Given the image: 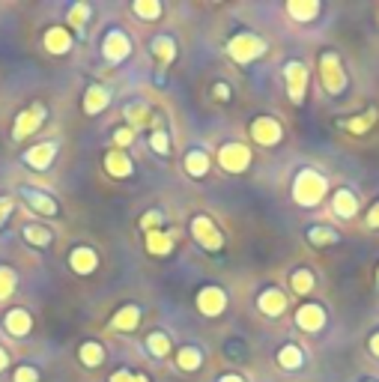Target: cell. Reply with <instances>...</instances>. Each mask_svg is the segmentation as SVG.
I'll list each match as a JSON object with an SVG mask.
<instances>
[{"label":"cell","instance_id":"7c38bea8","mask_svg":"<svg viewBox=\"0 0 379 382\" xmlns=\"http://www.w3.org/2000/svg\"><path fill=\"white\" fill-rule=\"evenodd\" d=\"M57 156V144L54 141H45V144H33L30 149H24V164L30 171H48L51 161Z\"/></svg>","mask_w":379,"mask_h":382},{"label":"cell","instance_id":"8992f818","mask_svg":"<svg viewBox=\"0 0 379 382\" xmlns=\"http://www.w3.org/2000/svg\"><path fill=\"white\" fill-rule=\"evenodd\" d=\"M218 164L227 171V174H242V171H248V164H251V146L248 144H236V141H230L218 149Z\"/></svg>","mask_w":379,"mask_h":382},{"label":"cell","instance_id":"f6af8a7d","mask_svg":"<svg viewBox=\"0 0 379 382\" xmlns=\"http://www.w3.org/2000/svg\"><path fill=\"white\" fill-rule=\"evenodd\" d=\"M108 382H135V373H131V371H126V368H123V371H117V373H113V376H111Z\"/></svg>","mask_w":379,"mask_h":382},{"label":"cell","instance_id":"3957f363","mask_svg":"<svg viewBox=\"0 0 379 382\" xmlns=\"http://www.w3.org/2000/svg\"><path fill=\"white\" fill-rule=\"evenodd\" d=\"M263 54H266V42H263L257 33H236V36L227 42V57L239 66H248V63L260 60Z\"/></svg>","mask_w":379,"mask_h":382},{"label":"cell","instance_id":"d6986e66","mask_svg":"<svg viewBox=\"0 0 379 382\" xmlns=\"http://www.w3.org/2000/svg\"><path fill=\"white\" fill-rule=\"evenodd\" d=\"M257 308L266 313V317H281V313L287 311V296L278 287H269V290H263L257 296Z\"/></svg>","mask_w":379,"mask_h":382},{"label":"cell","instance_id":"1f68e13d","mask_svg":"<svg viewBox=\"0 0 379 382\" xmlns=\"http://www.w3.org/2000/svg\"><path fill=\"white\" fill-rule=\"evenodd\" d=\"M90 15H93V6L81 0V4H72L69 12H66V24H72L78 33H84V27H87V21H90Z\"/></svg>","mask_w":379,"mask_h":382},{"label":"cell","instance_id":"4fadbf2b","mask_svg":"<svg viewBox=\"0 0 379 382\" xmlns=\"http://www.w3.org/2000/svg\"><path fill=\"white\" fill-rule=\"evenodd\" d=\"M176 230H150L143 239L146 245V251H150L153 257H168L173 251V245H176Z\"/></svg>","mask_w":379,"mask_h":382},{"label":"cell","instance_id":"ac0fdd59","mask_svg":"<svg viewBox=\"0 0 379 382\" xmlns=\"http://www.w3.org/2000/svg\"><path fill=\"white\" fill-rule=\"evenodd\" d=\"M4 328L9 331V338H27L30 328H33V317L24 308H12L4 317Z\"/></svg>","mask_w":379,"mask_h":382},{"label":"cell","instance_id":"603a6c76","mask_svg":"<svg viewBox=\"0 0 379 382\" xmlns=\"http://www.w3.org/2000/svg\"><path fill=\"white\" fill-rule=\"evenodd\" d=\"M287 15H290L293 21L308 24V21H314L317 15H320V4H317V0H290V4H287Z\"/></svg>","mask_w":379,"mask_h":382},{"label":"cell","instance_id":"44dd1931","mask_svg":"<svg viewBox=\"0 0 379 382\" xmlns=\"http://www.w3.org/2000/svg\"><path fill=\"white\" fill-rule=\"evenodd\" d=\"M24 201H27V206L36 212V215H45V218H54L57 215V201L51 194H45V191H33V189H27L24 191Z\"/></svg>","mask_w":379,"mask_h":382},{"label":"cell","instance_id":"484cf974","mask_svg":"<svg viewBox=\"0 0 379 382\" xmlns=\"http://www.w3.org/2000/svg\"><path fill=\"white\" fill-rule=\"evenodd\" d=\"M150 51H153V57L158 60L161 69H168V66L176 60V42H173L171 36H156L153 45H150Z\"/></svg>","mask_w":379,"mask_h":382},{"label":"cell","instance_id":"6da1fadb","mask_svg":"<svg viewBox=\"0 0 379 382\" xmlns=\"http://www.w3.org/2000/svg\"><path fill=\"white\" fill-rule=\"evenodd\" d=\"M325 191H328V179L314 168H302L293 176V201L299 206H305V209L320 206Z\"/></svg>","mask_w":379,"mask_h":382},{"label":"cell","instance_id":"5b68a950","mask_svg":"<svg viewBox=\"0 0 379 382\" xmlns=\"http://www.w3.org/2000/svg\"><path fill=\"white\" fill-rule=\"evenodd\" d=\"M191 236H194L197 245L203 248V251H221L224 248L221 230L216 227V221H212L209 215H194L191 218Z\"/></svg>","mask_w":379,"mask_h":382},{"label":"cell","instance_id":"52a82bcc","mask_svg":"<svg viewBox=\"0 0 379 382\" xmlns=\"http://www.w3.org/2000/svg\"><path fill=\"white\" fill-rule=\"evenodd\" d=\"M45 123V105L36 102V105H30L27 111H21L19 117L12 120V138L15 141H27L30 135H36V131L42 129Z\"/></svg>","mask_w":379,"mask_h":382},{"label":"cell","instance_id":"60d3db41","mask_svg":"<svg viewBox=\"0 0 379 382\" xmlns=\"http://www.w3.org/2000/svg\"><path fill=\"white\" fill-rule=\"evenodd\" d=\"M12 382H39V371L30 368V364H21V368H15Z\"/></svg>","mask_w":379,"mask_h":382},{"label":"cell","instance_id":"7402d4cb","mask_svg":"<svg viewBox=\"0 0 379 382\" xmlns=\"http://www.w3.org/2000/svg\"><path fill=\"white\" fill-rule=\"evenodd\" d=\"M150 129H153V135H150V149L156 156H171V135H168V129H164L161 117L156 114V117H150Z\"/></svg>","mask_w":379,"mask_h":382},{"label":"cell","instance_id":"836d02e7","mask_svg":"<svg viewBox=\"0 0 379 382\" xmlns=\"http://www.w3.org/2000/svg\"><path fill=\"white\" fill-rule=\"evenodd\" d=\"M314 284H317V278H314L310 269H295L290 275V287H293L295 296H308L310 290H314Z\"/></svg>","mask_w":379,"mask_h":382},{"label":"cell","instance_id":"f1b7e54d","mask_svg":"<svg viewBox=\"0 0 379 382\" xmlns=\"http://www.w3.org/2000/svg\"><path fill=\"white\" fill-rule=\"evenodd\" d=\"M278 364H281L284 371H299L302 364H305V353H302V346L299 343H284L281 350H278Z\"/></svg>","mask_w":379,"mask_h":382},{"label":"cell","instance_id":"9c48e42d","mask_svg":"<svg viewBox=\"0 0 379 382\" xmlns=\"http://www.w3.org/2000/svg\"><path fill=\"white\" fill-rule=\"evenodd\" d=\"M102 54L108 63H123L131 54V42L123 30H108L102 39Z\"/></svg>","mask_w":379,"mask_h":382},{"label":"cell","instance_id":"5bb4252c","mask_svg":"<svg viewBox=\"0 0 379 382\" xmlns=\"http://www.w3.org/2000/svg\"><path fill=\"white\" fill-rule=\"evenodd\" d=\"M42 45L48 48V54H69L72 51V33L66 30L63 24H54V27H48L45 30V36H42Z\"/></svg>","mask_w":379,"mask_h":382},{"label":"cell","instance_id":"8fae6325","mask_svg":"<svg viewBox=\"0 0 379 382\" xmlns=\"http://www.w3.org/2000/svg\"><path fill=\"white\" fill-rule=\"evenodd\" d=\"M197 311L203 313V317H218V313H224L227 308V293L221 287H203L201 293H197Z\"/></svg>","mask_w":379,"mask_h":382},{"label":"cell","instance_id":"ba28073f","mask_svg":"<svg viewBox=\"0 0 379 382\" xmlns=\"http://www.w3.org/2000/svg\"><path fill=\"white\" fill-rule=\"evenodd\" d=\"M284 138V129L275 117H257L251 123V141L260 146H278Z\"/></svg>","mask_w":379,"mask_h":382},{"label":"cell","instance_id":"ee69618b","mask_svg":"<svg viewBox=\"0 0 379 382\" xmlns=\"http://www.w3.org/2000/svg\"><path fill=\"white\" fill-rule=\"evenodd\" d=\"M212 93H216V99H218V102H230V87L224 84V81H218V84L212 87Z\"/></svg>","mask_w":379,"mask_h":382},{"label":"cell","instance_id":"cb8c5ba5","mask_svg":"<svg viewBox=\"0 0 379 382\" xmlns=\"http://www.w3.org/2000/svg\"><path fill=\"white\" fill-rule=\"evenodd\" d=\"M141 326V308L138 305H123L111 320V328L117 331H135Z\"/></svg>","mask_w":379,"mask_h":382},{"label":"cell","instance_id":"d6a6232c","mask_svg":"<svg viewBox=\"0 0 379 382\" xmlns=\"http://www.w3.org/2000/svg\"><path fill=\"white\" fill-rule=\"evenodd\" d=\"M123 117L128 120L131 129H138V126H143V123H150L153 111H150V105H143V102H131V105L123 108Z\"/></svg>","mask_w":379,"mask_h":382},{"label":"cell","instance_id":"8d00e7d4","mask_svg":"<svg viewBox=\"0 0 379 382\" xmlns=\"http://www.w3.org/2000/svg\"><path fill=\"white\" fill-rule=\"evenodd\" d=\"M131 12H135L138 19H143V21H158L164 9H161L158 0H135V6H131Z\"/></svg>","mask_w":379,"mask_h":382},{"label":"cell","instance_id":"bcb514c9","mask_svg":"<svg viewBox=\"0 0 379 382\" xmlns=\"http://www.w3.org/2000/svg\"><path fill=\"white\" fill-rule=\"evenodd\" d=\"M9 368V353L4 350V346H0V373H4Z\"/></svg>","mask_w":379,"mask_h":382},{"label":"cell","instance_id":"83f0119b","mask_svg":"<svg viewBox=\"0 0 379 382\" xmlns=\"http://www.w3.org/2000/svg\"><path fill=\"white\" fill-rule=\"evenodd\" d=\"M78 361L84 364V368H98V364L105 361V346L98 341H84L78 346Z\"/></svg>","mask_w":379,"mask_h":382},{"label":"cell","instance_id":"74e56055","mask_svg":"<svg viewBox=\"0 0 379 382\" xmlns=\"http://www.w3.org/2000/svg\"><path fill=\"white\" fill-rule=\"evenodd\" d=\"M15 287H19V275H15L9 266H0V302H6L15 293Z\"/></svg>","mask_w":379,"mask_h":382},{"label":"cell","instance_id":"681fc988","mask_svg":"<svg viewBox=\"0 0 379 382\" xmlns=\"http://www.w3.org/2000/svg\"><path fill=\"white\" fill-rule=\"evenodd\" d=\"M135 382H150V379H146V373H135Z\"/></svg>","mask_w":379,"mask_h":382},{"label":"cell","instance_id":"7bdbcfd3","mask_svg":"<svg viewBox=\"0 0 379 382\" xmlns=\"http://www.w3.org/2000/svg\"><path fill=\"white\" fill-rule=\"evenodd\" d=\"M365 221H368V227H373V230H379V201L368 209V215H365Z\"/></svg>","mask_w":379,"mask_h":382},{"label":"cell","instance_id":"e0dca14e","mask_svg":"<svg viewBox=\"0 0 379 382\" xmlns=\"http://www.w3.org/2000/svg\"><path fill=\"white\" fill-rule=\"evenodd\" d=\"M108 105H111V90L102 87V84H90L87 93H84V105H81L87 117H98Z\"/></svg>","mask_w":379,"mask_h":382},{"label":"cell","instance_id":"277c9868","mask_svg":"<svg viewBox=\"0 0 379 382\" xmlns=\"http://www.w3.org/2000/svg\"><path fill=\"white\" fill-rule=\"evenodd\" d=\"M308 66L302 60H287L284 63V84H287V96L293 105H302L305 96H308Z\"/></svg>","mask_w":379,"mask_h":382},{"label":"cell","instance_id":"2e32d148","mask_svg":"<svg viewBox=\"0 0 379 382\" xmlns=\"http://www.w3.org/2000/svg\"><path fill=\"white\" fill-rule=\"evenodd\" d=\"M69 266H72V272L75 275H93L98 269V254L93 251L90 245H78L72 248V254H69Z\"/></svg>","mask_w":379,"mask_h":382},{"label":"cell","instance_id":"b9f144b4","mask_svg":"<svg viewBox=\"0 0 379 382\" xmlns=\"http://www.w3.org/2000/svg\"><path fill=\"white\" fill-rule=\"evenodd\" d=\"M12 209H15V201H12V197H0V224H6V218L12 215Z\"/></svg>","mask_w":379,"mask_h":382},{"label":"cell","instance_id":"ffe728a7","mask_svg":"<svg viewBox=\"0 0 379 382\" xmlns=\"http://www.w3.org/2000/svg\"><path fill=\"white\" fill-rule=\"evenodd\" d=\"M332 212L338 215V218L350 221L353 215L358 212V197H355L350 189H338V191L332 194Z\"/></svg>","mask_w":379,"mask_h":382},{"label":"cell","instance_id":"ab89813d","mask_svg":"<svg viewBox=\"0 0 379 382\" xmlns=\"http://www.w3.org/2000/svg\"><path fill=\"white\" fill-rule=\"evenodd\" d=\"M131 141H135V129L131 126H123V129L113 131V149H126Z\"/></svg>","mask_w":379,"mask_h":382},{"label":"cell","instance_id":"f907efd6","mask_svg":"<svg viewBox=\"0 0 379 382\" xmlns=\"http://www.w3.org/2000/svg\"><path fill=\"white\" fill-rule=\"evenodd\" d=\"M376 284H379V269H376Z\"/></svg>","mask_w":379,"mask_h":382},{"label":"cell","instance_id":"816d5d0a","mask_svg":"<svg viewBox=\"0 0 379 382\" xmlns=\"http://www.w3.org/2000/svg\"><path fill=\"white\" fill-rule=\"evenodd\" d=\"M368 382H376V379H368Z\"/></svg>","mask_w":379,"mask_h":382},{"label":"cell","instance_id":"e575fe53","mask_svg":"<svg viewBox=\"0 0 379 382\" xmlns=\"http://www.w3.org/2000/svg\"><path fill=\"white\" fill-rule=\"evenodd\" d=\"M146 350L156 358H168L171 356V338L164 335V331H150V335H146Z\"/></svg>","mask_w":379,"mask_h":382},{"label":"cell","instance_id":"c3c4849f","mask_svg":"<svg viewBox=\"0 0 379 382\" xmlns=\"http://www.w3.org/2000/svg\"><path fill=\"white\" fill-rule=\"evenodd\" d=\"M218 382H245V379H242L239 373H224V376H221Z\"/></svg>","mask_w":379,"mask_h":382},{"label":"cell","instance_id":"f35d334b","mask_svg":"<svg viewBox=\"0 0 379 382\" xmlns=\"http://www.w3.org/2000/svg\"><path fill=\"white\" fill-rule=\"evenodd\" d=\"M161 224H164V212H161V209H150V212H143V218H141L143 233H150V230H161Z\"/></svg>","mask_w":379,"mask_h":382},{"label":"cell","instance_id":"f546056e","mask_svg":"<svg viewBox=\"0 0 379 382\" xmlns=\"http://www.w3.org/2000/svg\"><path fill=\"white\" fill-rule=\"evenodd\" d=\"M376 108L365 111V114H358V117H350V120H340V129H347L350 135H365V131H370L376 126Z\"/></svg>","mask_w":379,"mask_h":382},{"label":"cell","instance_id":"9a60e30c","mask_svg":"<svg viewBox=\"0 0 379 382\" xmlns=\"http://www.w3.org/2000/svg\"><path fill=\"white\" fill-rule=\"evenodd\" d=\"M105 171L113 179H126V176L135 174V161L128 159L126 149H108L105 153Z\"/></svg>","mask_w":379,"mask_h":382},{"label":"cell","instance_id":"7dc6e473","mask_svg":"<svg viewBox=\"0 0 379 382\" xmlns=\"http://www.w3.org/2000/svg\"><path fill=\"white\" fill-rule=\"evenodd\" d=\"M368 346H370V353H373V356L379 358V331H376V335L370 338V343H368Z\"/></svg>","mask_w":379,"mask_h":382},{"label":"cell","instance_id":"30bf717a","mask_svg":"<svg viewBox=\"0 0 379 382\" xmlns=\"http://www.w3.org/2000/svg\"><path fill=\"white\" fill-rule=\"evenodd\" d=\"M295 326H299L302 331H308V335H317V331H323V326H325V308L317 305V302L299 305V311H295Z\"/></svg>","mask_w":379,"mask_h":382},{"label":"cell","instance_id":"7a4b0ae2","mask_svg":"<svg viewBox=\"0 0 379 382\" xmlns=\"http://www.w3.org/2000/svg\"><path fill=\"white\" fill-rule=\"evenodd\" d=\"M317 75H320V87H323L325 96H340L350 87V75H347V69H343L338 51H323L320 54Z\"/></svg>","mask_w":379,"mask_h":382},{"label":"cell","instance_id":"d4e9b609","mask_svg":"<svg viewBox=\"0 0 379 382\" xmlns=\"http://www.w3.org/2000/svg\"><path fill=\"white\" fill-rule=\"evenodd\" d=\"M183 168H186L188 176L203 179V176L209 174V156L203 153V149H188L186 159H183Z\"/></svg>","mask_w":379,"mask_h":382},{"label":"cell","instance_id":"d590c367","mask_svg":"<svg viewBox=\"0 0 379 382\" xmlns=\"http://www.w3.org/2000/svg\"><path fill=\"white\" fill-rule=\"evenodd\" d=\"M308 239H310V245H317V248H328V245H338L340 242V233L338 230H332V227H310L308 230Z\"/></svg>","mask_w":379,"mask_h":382},{"label":"cell","instance_id":"4316f807","mask_svg":"<svg viewBox=\"0 0 379 382\" xmlns=\"http://www.w3.org/2000/svg\"><path fill=\"white\" fill-rule=\"evenodd\" d=\"M173 361L179 371L194 373V371H201V364H203V350H197V346H179Z\"/></svg>","mask_w":379,"mask_h":382},{"label":"cell","instance_id":"4dcf8cb0","mask_svg":"<svg viewBox=\"0 0 379 382\" xmlns=\"http://www.w3.org/2000/svg\"><path fill=\"white\" fill-rule=\"evenodd\" d=\"M21 236H24V242L33 245V248H48V245L54 242V233H51L48 227H42V224H24Z\"/></svg>","mask_w":379,"mask_h":382}]
</instances>
